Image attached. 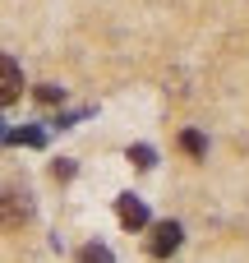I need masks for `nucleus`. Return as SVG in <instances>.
Listing matches in <instances>:
<instances>
[{
    "label": "nucleus",
    "mask_w": 249,
    "mask_h": 263,
    "mask_svg": "<svg viewBox=\"0 0 249 263\" xmlns=\"http://www.w3.org/2000/svg\"><path fill=\"white\" fill-rule=\"evenodd\" d=\"M5 139H9V143H23V148H42V143H46V134L32 129V125H28V129H14V134H5Z\"/></svg>",
    "instance_id": "nucleus-7"
},
{
    "label": "nucleus",
    "mask_w": 249,
    "mask_h": 263,
    "mask_svg": "<svg viewBox=\"0 0 249 263\" xmlns=\"http://www.w3.org/2000/svg\"><path fill=\"white\" fill-rule=\"evenodd\" d=\"M180 148H185L189 157H208V139H203L199 129H185V134H180Z\"/></svg>",
    "instance_id": "nucleus-5"
},
{
    "label": "nucleus",
    "mask_w": 249,
    "mask_h": 263,
    "mask_svg": "<svg viewBox=\"0 0 249 263\" xmlns=\"http://www.w3.org/2000/svg\"><path fill=\"white\" fill-rule=\"evenodd\" d=\"M180 240H185L180 222H152V236H148V254H152V259H171V254L180 250Z\"/></svg>",
    "instance_id": "nucleus-1"
},
{
    "label": "nucleus",
    "mask_w": 249,
    "mask_h": 263,
    "mask_svg": "<svg viewBox=\"0 0 249 263\" xmlns=\"http://www.w3.org/2000/svg\"><path fill=\"white\" fill-rule=\"evenodd\" d=\"M37 102H42V106H55V102H65V88H55V83H37Z\"/></svg>",
    "instance_id": "nucleus-9"
},
{
    "label": "nucleus",
    "mask_w": 249,
    "mask_h": 263,
    "mask_svg": "<svg viewBox=\"0 0 249 263\" xmlns=\"http://www.w3.org/2000/svg\"><path fill=\"white\" fill-rule=\"evenodd\" d=\"M0 139H5V129H0Z\"/></svg>",
    "instance_id": "nucleus-11"
},
{
    "label": "nucleus",
    "mask_w": 249,
    "mask_h": 263,
    "mask_svg": "<svg viewBox=\"0 0 249 263\" xmlns=\"http://www.w3.org/2000/svg\"><path fill=\"white\" fill-rule=\"evenodd\" d=\"M79 263H116V254H111L106 245H97V240H92V245H83V250H79Z\"/></svg>",
    "instance_id": "nucleus-6"
},
{
    "label": "nucleus",
    "mask_w": 249,
    "mask_h": 263,
    "mask_svg": "<svg viewBox=\"0 0 249 263\" xmlns=\"http://www.w3.org/2000/svg\"><path fill=\"white\" fill-rule=\"evenodd\" d=\"M23 92V69L14 55H0V102H14Z\"/></svg>",
    "instance_id": "nucleus-4"
},
{
    "label": "nucleus",
    "mask_w": 249,
    "mask_h": 263,
    "mask_svg": "<svg viewBox=\"0 0 249 263\" xmlns=\"http://www.w3.org/2000/svg\"><path fill=\"white\" fill-rule=\"evenodd\" d=\"M129 162H134L139 171H152V166H157V153H152L148 143H134V148H129Z\"/></svg>",
    "instance_id": "nucleus-8"
},
{
    "label": "nucleus",
    "mask_w": 249,
    "mask_h": 263,
    "mask_svg": "<svg viewBox=\"0 0 249 263\" xmlns=\"http://www.w3.org/2000/svg\"><path fill=\"white\" fill-rule=\"evenodd\" d=\"M69 176H74V162L60 157V162H55V180H69Z\"/></svg>",
    "instance_id": "nucleus-10"
},
{
    "label": "nucleus",
    "mask_w": 249,
    "mask_h": 263,
    "mask_svg": "<svg viewBox=\"0 0 249 263\" xmlns=\"http://www.w3.org/2000/svg\"><path fill=\"white\" fill-rule=\"evenodd\" d=\"M116 217H120L129 231H139V227H148V203L134 199V194H120V199H116Z\"/></svg>",
    "instance_id": "nucleus-3"
},
{
    "label": "nucleus",
    "mask_w": 249,
    "mask_h": 263,
    "mask_svg": "<svg viewBox=\"0 0 249 263\" xmlns=\"http://www.w3.org/2000/svg\"><path fill=\"white\" fill-rule=\"evenodd\" d=\"M28 217H32V203L14 190H0V231H18Z\"/></svg>",
    "instance_id": "nucleus-2"
}]
</instances>
